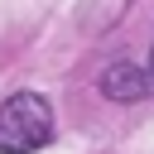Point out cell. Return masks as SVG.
Listing matches in <instances>:
<instances>
[{"instance_id":"1","label":"cell","mask_w":154,"mask_h":154,"mask_svg":"<svg viewBox=\"0 0 154 154\" xmlns=\"http://www.w3.org/2000/svg\"><path fill=\"white\" fill-rule=\"evenodd\" d=\"M53 140V106L38 91H14L0 101V154H34Z\"/></svg>"},{"instance_id":"2","label":"cell","mask_w":154,"mask_h":154,"mask_svg":"<svg viewBox=\"0 0 154 154\" xmlns=\"http://www.w3.org/2000/svg\"><path fill=\"white\" fill-rule=\"evenodd\" d=\"M101 91L111 101H140L144 91H154V82H149V67L140 63H111L101 72Z\"/></svg>"},{"instance_id":"3","label":"cell","mask_w":154,"mask_h":154,"mask_svg":"<svg viewBox=\"0 0 154 154\" xmlns=\"http://www.w3.org/2000/svg\"><path fill=\"white\" fill-rule=\"evenodd\" d=\"M149 82H154V53H149Z\"/></svg>"}]
</instances>
